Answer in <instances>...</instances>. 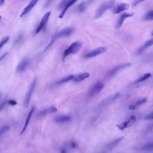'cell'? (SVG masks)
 <instances>
[{
  "instance_id": "f1b7e54d",
  "label": "cell",
  "mask_w": 153,
  "mask_h": 153,
  "mask_svg": "<svg viewBox=\"0 0 153 153\" xmlns=\"http://www.w3.org/2000/svg\"><path fill=\"white\" fill-rule=\"evenodd\" d=\"M70 0H63L62 2H61L60 5H59V8L60 9H61L64 8L65 5L67 4V3H68Z\"/></svg>"
},
{
  "instance_id": "9a60e30c",
  "label": "cell",
  "mask_w": 153,
  "mask_h": 153,
  "mask_svg": "<svg viewBox=\"0 0 153 153\" xmlns=\"http://www.w3.org/2000/svg\"><path fill=\"white\" fill-rule=\"evenodd\" d=\"M34 110H35L34 108H32L30 110L29 113L28 117H26V120L25 123L24 128H23L21 132L20 135H22L24 133V132H25L26 130V128H27L28 125L30 121V118L32 117V115L33 113L34 112Z\"/></svg>"
},
{
  "instance_id": "836d02e7",
  "label": "cell",
  "mask_w": 153,
  "mask_h": 153,
  "mask_svg": "<svg viewBox=\"0 0 153 153\" xmlns=\"http://www.w3.org/2000/svg\"><path fill=\"white\" fill-rule=\"evenodd\" d=\"M7 104V101H4L0 104V112L4 109V108L5 106Z\"/></svg>"
},
{
  "instance_id": "cb8c5ba5",
  "label": "cell",
  "mask_w": 153,
  "mask_h": 153,
  "mask_svg": "<svg viewBox=\"0 0 153 153\" xmlns=\"http://www.w3.org/2000/svg\"><path fill=\"white\" fill-rule=\"evenodd\" d=\"M142 150L146 151H150L153 150V142H149L146 145H144L142 147Z\"/></svg>"
},
{
  "instance_id": "74e56055",
  "label": "cell",
  "mask_w": 153,
  "mask_h": 153,
  "mask_svg": "<svg viewBox=\"0 0 153 153\" xmlns=\"http://www.w3.org/2000/svg\"><path fill=\"white\" fill-rule=\"evenodd\" d=\"M53 1H54V0H48L47 3H46V6H49V5L53 2Z\"/></svg>"
},
{
  "instance_id": "d4e9b609",
  "label": "cell",
  "mask_w": 153,
  "mask_h": 153,
  "mask_svg": "<svg viewBox=\"0 0 153 153\" xmlns=\"http://www.w3.org/2000/svg\"><path fill=\"white\" fill-rule=\"evenodd\" d=\"M147 99L146 98H142V99H140L139 100L137 101L133 105L135 106V108L136 109L137 107H138V106L145 104L147 102Z\"/></svg>"
},
{
  "instance_id": "7402d4cb",
  "label": "cell",
  "mask_w": 153,
  "mask_h": 153,
  "mask_svg": "<svg viewBox=\"0 0 153 153\" xmlns=\"http://www.w3.org/2000/svg\"><path fill=\"white\" fill-rule=\"evenodd\" d=\"M151 76V74L150 73H146V74H144L143 76H141V77L139 78L138 79H137L135 81V82H134V84H137V83H139V82H142L144 81L145 80L148 79L150 78Z\"/></svg>"
},
{
  "instance_id": "5bb4252c",
  "label": "cell",
  "mask_w": 153,
  "mask_h": 153,
  "mask_svg": "<svg viewBox=\"0 0 153 153\" xmlns=\"http://www.w3.org/2000/svg\"><path fill=\"white\" fill-rule=\"evenodd\" d=\"M78 0H70L68 3H67V4L65 5L64 8H63V10L61 12V13L59 16V18H62L64 17V15L66 13V11L69 9V7L70 6H72V5H73L75 2H77Z\"/></svg>"
},
{
  "instance_id": "d590c367",
  "label": "cell",
  "mask_w": 153,
  "mask_h": 153,
  "mask_svg": "<svg viewBox=\"0 0 153 153\" xmlns=\"http://www.w3.org/2000/svg\"><path fill=\"white\" fill-rule=\"evenodd\" d=\"M144 1H145V0H135V1L133 2L134 6H136V5L138 4V3L142 2Z\"/></svg>"
},
{
  "instance_id": "e0dca14e",
  "label": "cell",
  "mask_w": 153,
  "mask_h": 153,
  "mask_svg": "<svg viewBox=\"0 0 153 153\" xmlns=\"http://www.w3.org/2000/svg\"><path fill=\"white\" fill-rule=\"evenodd\" d=\"M71 120V117L69 116H66V115H62L59 116L55 118V121L58 123H66L67 122Z\"/></svg>"
},
{
  "instance_id": "4fadbf2b",
  "label": "cell",
  "mask_w": 153,
  "mask_h": 153,
  "mask_svg": "<svg viewBox=\"0 0 153 153\" xmlns=\"http://www.w3.org/2000/svg\"><path fill=\"white\" fill-rule=\"evenodd\" d=\"M57 109L54 106H50L49 108L47 109H44L41 111L40 112L38 113L37 116L39 117H42L45 116L46 115L48 114L54 113L57 112Z\"/></svg>"
},
{
  "instance_id": "ab89813d",
  "label": "cell",
  "mask_w": 153,
  "mask_h": 153,
  "mask_svg": "<svg viewBox=\"0 0 153 153\" xmlns=\"http://www.w3.org/2000/svg\"><path fill=\"white\" fill-rule=\"evenodd\" d=\"M5 2V0H0V6L3 5Z\"/></svg>"
},
{
  "instance_id": "30bf717a",
  "label": "cell",
  "mask_w": 153,
  "mask_h": 153,
  "mask_svg": "<svg viewBox=\"0 0 153 153\" xmlns=\"http://www.w3.org/2000/svg\"><path fill=\"white\" fill-rule=\"evenodd\" d=\"M134 15L133 13L127 12L121 15L120 18L118 20L117 22V25H116V28H121V26L123 25V22L124 21L128 18L131 17L133 16Z\"/></svg>"
},
{
  "instance_id": "e575fe53",
  "label": "cell",
  "mask_w": 153,
  "mask_h": 153,
  "mask_svg": "<svg viewBox=\"0 0 153 153\" xmlns=\"http://www.w3.org/2000/svg\"><path fill=\"white\" fill-rule=\"evenodd\" d=\"M8 54V53H5L4 54H3L1 57H0V62H1V61L3 59H4L6 56H7Z\"/></svg>"
},
{
  "instance_id": "ffe728a7",
  "label": "cell",
  "mask_w": 153,
  "mask_h": 153,
  "mask_svg": "<svg viewBox=\"0 0 153 153\" xmlns=\"http://www.w3.org/2000/svg\"><path fill=\"white\" fill-rule=\"evenodd\" d=\"M124 138V137H119L117 139H116V140H114L113 142L109 143L108 145H106V149H108V150H112L114 147H115L121 141L123 140Z\"/></svg>"
},
{
  "instance_id": "f546056e",
  "label": "cell",
  "mask_w": 153,
  "mask_h": 153,
  "mask_svg": "<svg viewBox=\"0 0 153 153\" xmlns=\"http://www.w3.org/2000/svg\"><path fill=\"white\" fill-rule=\"evenodd\" d=\"M69 147L72 149H76L77 147V144L73 141H71L69 143Z\"/></svg>"
},
{
  "instance_id": "2e32d148",
  "label": "cell",
  "mask_w": 153,
  "mask_h": 153,
  "mask_svg": "<svg viewBox=\"0 0 153 153\" xmlns=\"http://www.w3.org/2000/svg\"><path fill=\"white\" fill-rule=\"evenodd\" d=\"M152 45H153V38L147 41L146 42H145V44L138 49V50L137 51V54H141L142 52H144L145 50L147 49L148 47H150Z\"/></svg>"
},
{
  "instance_id": "603a6c76",
  "label": "cell",
  "mask_w": 153,
  "mask_h": 153,
  "mask_svg": "<svg viewBox=\"0 0 153 153\" xmlns=\"http://www.w3.org/2000/svg\"><path fill=\"white\" fill-rule=\"evenodd\" d=\"M144 20L146 21L153 20V10L148 11L144 17Z\"/></svg>"
},
{
  "instance_id": "7c38bea8",
  "label": "cell",
  "mask_w": 153,
  "mask_h": 153,
  "mask_svg": "<svg viewBox=\"0 0 153 153\" xmlns=\"http://www.w3.org/2000/svg\"><path fill=\"white\" fill-rule=\"evenodd\" d=\"M39 1V0H32L30 2L28 5L24 9L21 14L20 15V17H22L25 15H26V13L29 12L33 8V7L36 4L38 1Z\"/></svg>"
},
{
  "instance_id": "60d3db41",
  "label": "cell",
  "mask_w": 153,
  "mask_h": 153,
  "mask_svg": "<svg viewBox=\"0 0 153 153\" xmlns=\"http://www.w3.org/2000/svg\"><path fill=\"white\" fill-rule=\"evenodd\" d=\"M1 16H0V21H1Z\"/></svg>"
},
{
  "instance_id": "6da1fadb",
  "label": "cell",
  "mask_w": 153,
  "mask_h": 153,
  "mask_svg": "<svg viewBox=\"0 0 153 153\" xmlns=\"http://www.w3.org/2000/svg\"><path fill=\"white\" fill-rule=\"evenodd\" d=\"M82 46V44L79 41L75 42L71 44L70 46L64 51L63 53V58H65L70 54H74L78 52L81 49Z\"/></svg>"
},
{
  "instance_id": "52a82bcc",
  "label": "cell",
  "mask_w": 153,
  "mask_h": 153,
  "mask_svg": "<svg viewBox=\"0 0 153 153\" xmlns=\"http://www.w3.org/2000/svg\"><path fill=\"white\" fill-rule=\"evenodd\" d=\"M104 85L101 82H98L94 85L89 91L90 97H93L99 93L102 89L104 88Z\"/></svg>"
},
{
  "instance_id": "7a4b0ae2",
  "label": "cell",
  "mask_w": 153,
  "mask_h": 153,
  "mask_svg": "<svg viewBox=\"0 0 153 153\" xmlns=\"http://www.w3.org/2000/svg\"><path fill=\"white\" fill-rule=\"evenodd\" d=\"M114 4L115 1L114 0H111L108 2L104 3L98 9L94 16V18L97 19L100 17L106 10L113 8Z\"/></svg>"
},
{
  "instance_id": "8992f818",
  "label": "cell",
  "mask_w": 153,
  "mask_h": 153,
  "mask_svg": "<svg viewBox=\"0 0 153 153\" xmlns=\"http://www.w3.org/2000/svg\"><path fill=\"white\" fill-rule=\"evenodd\" d=\"M136 117L135 116H131L123 122L117 125V127L121 130H123L131 126L136 121Z\"/></svg>"
},
{
  "instance_id": "9c48e42d",
  "label": "cell",
  "mask_w": 153,
  "mask_h": 153,
  "mask_svg": "<svg viewBox=\"0 0 153 153\" xmlns=\"http://www.w3.org/2000/svg\"><path fill=\"white\" fill-rule=\"evenodd\" d=\"M50 14H51V12H50V11L44 14V15L43 16V18H42L41 20L39 26H38L36 30V33H39L41 30L43 29L44 26H45V25L48 22Z\"/></svg>"
},
{
  "instance_id": "277c9868",
  "label": "cell",
  "mask_w": 153,
  "mask_h": 153,
  "mask_svg": "<svg viewBox=\"0 0 153 153\" xmlns=\"http://www.w3.org/2000/svg\"><path fill=\"white\" fill-rule=\"evenodd\" d=\"M74 29L73 28H67L64 29L53 35L52 37V40L55 41L56 40L60 39L61 38L69 36L72 35Z\"/></svg>"
},
{
  "instance_id": "1f68e13d",
  "label": "cell",
  "mask_w": 153,
  "mask_h": 153,
  "mask_svg": "<svg viewBox=\"0 0 153 153\" xmlns=\"http://www.w3.org/2000/svg\"><path fill=\"white\" fill-rule=\"evenodd\" d=\"M7 104L11 106H15L17 104V102L16 101L13 100H10L7 101Z\"/></svg>"
},
{
  "instance_id": "ac0fdd59",
  "label": "cell",
  "mask_w": 153,
  "mask_h": 153,
  "mask_svg": "<svg viewBox=\"0 0 153 153\" xmlns=\"http://www.w3.org/2000/svg\"><path fill=\"white\" fill-rule=\"evenodd\" d=\"M29 63V60L28 59H25L22 62H21L17 67V71L18 72H22L24 71L28 67Z\"/></svg>"
},
{
  "instance_id": "b9f144b4",
  "label": "cell",
  "mask_w": 153,
  "mask_h": 153,
  "mask_svg": "<svg viewBox=\"0 0 153 153\" xmlns=\"http://www.w3.org/2000/svg\"><path fill=\"white\" fill-rule=\"evenodd\" d=\"M152 36H153V33L152 34Z\"/></svg>"
},
{
  "instance_id": "4316f807",
  "label": "cell",
  "mask_w": 153,
  "mask_h": 153,
  "mask_svg": "<svg viewBox=\"0 0 153 153\" xmlns=\"http://www.w3.org/2000/svg\"><path fill=\"white\" fill-rule=\"evenodd\" d=\"M9 129V127L8 125H4L2 126L0 128V133L2 135L3 133H4L5 132L8 131Z\"/></svg>"
},
{
  "instance_id": "3957f363",
  "label": "cell",
  "mask_w": 153,
  "mask_h": 153,
  "mask_svg": "<svg viewBox=\"0 0 153 153\" xmlns=\"http://www.w3.org/2000/svg\"><path fill=\"white\" fill-rule=\"evenodd\" d=\"M36 83L37 78H35V79H34L33 81L30 84L28 92L26 94V95L24 99V104L26 108H28L29 105L30 98H31L34 90H35Z\"/></svg>"
},
{
  "instance_id": "44dd1931",
  "label": "cell",
  "mask_w": 153,
  "mask_h": 153,
  "mask_svg": "<svg viewBox=\"0 0 153 153\" xmlns=\"http://www.w3.org/2000/svg\"><path fill=\"white\" fill-rule=\"evenodd\" d=\"M74 77H75V76L74 75H69V76H67L66 77L64 78H62V79H61L58 81L57 82H56V84H61L66 83V82L69 81L70 80L73 79Z\"/></svg>"
},
{
  "instance_id": "f35d334b",
  "label": "cell",
  "mask_w": 153,
  "mask_h": 153,
  "mask_svg": "<svg viewBox=\"0 0 153 153\" xmlns=\"http://www.w3.org/2000/svg\"><path fill=\"white\" fill-rule=\"evenodd\" d=\"M61 153H67V152L65 149H62L61 150Z\"/></svg>"
},
{
  "instance_id": "8d00e7d4",
  "label": "cell",
  "mask_w": 153,
  "mask_h": 153,
  "mask_svg": "<svg viewBox=\"0 0 153 153\" xmlns=\"http://www.w3.org/2000/svg\"><path fill=\"white\" fill-rule=\"evenodd\" d=\"M129 109L130 110H134L136 109V108L133 105H130L129 106Z\"/></svg>"
},
{
  "instance_id": "d6a6232c",
  "label": "cell",
  "mask_w": 153,
  "mask_h": 153,
  "mask_svg": "<svg viewBox=\"0 0 153 153\" xmlns=\"http://www.w3.org/2000/svg\"><path fill=\"white\" fill-rule=\"evenodd\" d=\"M152 119H153V113L148 115L145 118V120H150Z\"/></svg>"
},
{
  "instance_id": "ba28073f",
  "label": "cell",
  "mask_w": 153,
  "mask_h": 153,
  "mask_svg": "<svg viewBox=\"0 0 153 153\" xmlns=\"http://www.w3.org/2000/svg\"><path fill=\"white\" fill-rule=\"evenodd\" d=\"M106 48L105 47H101L96 48L95 49L90 51L89 53H87L84 56L85 58H92L94 57H96L98 55H100L106 51Z\"/></svg>"
},
{
  "instance_id": "5b68a950",
  "label": "cell",
  "mask_w": 153,
  "mask_h": 153,
  "mask_svg": "<svg viewBox=\"0 0 153 153\" xmlns=\"http://www.w3.org/2000/svg\"><path fill=\"white\" fill-rule=\"evenodd\" d=\"M131 64L130 63H123L118 65L112 69L109 72L106 74V77L108 79H110L113 78L116 75L119 71L125 68H127L131 65Z\"/></svg>"
},
{
  "instance_id": "8fae6325",
  "label": "cell",
  "mask_w": 153,
  "mask_h": 153,
  "mask_svg": "<svg viewBox=\"0 0 153 153\" xmlns=\"http://www.w3.org/2000/svg\"><path fill=\"white\" fill-rule=\"evenodd\" d=\"M129 8V5L127 3H119L113 9V13L115 14H118L125 10H127Z\"/></svg>"
},
{
  "instance_id": "d6986e66",
  "label": "cell",
  "mask_w": 153,
  "mask_h": 153,
  "mask_svg": "<svg viewBox=\"0 0 153 153\" xmlns=\"http://www.w3.org/2000/svg\"><path fill=\"white\" fill-rule=\"evenodd\" d=\"M89 73H81L76 76L73 78V82H79L82 81L83 80L88 78L89 77Z\"/></svg>"
},
{
  "instance_id": "83f0119b",
  "label": "cell",
  "mask_w": 153,
  "mask_h": 153,
  "mask_svg": "<svg viewBox=\"0 0 153 153\" xmlns=\"http://www.w3.org/2000/svg\"><path fill=\"white\" fill-rule=\"evenodd\" d=\"M9 36H6L0 42V49L2 48L5 44H6L7 42H8L9 40Z\"/></svg>"
},
{
  "instance_id": "484cf974",
  "label": "cell",
  "mask_w": 153,
  "mask_h": 153,
  "mask_svg": "<svg viewBox=\"0 0 153 153\" xmlns=\"http://www.w3.org/2000/svg\"><path fill=\"white\" fill-rule=\"evenodd\" d=\"M86 8L85 3H82L79 4L77 8V11L78 12H82Z\"/></svg>"
},
{
  "instance_id": "4dcf8cb0",
  "label": "cell",
  "mask_w": 153,
  "mask_h": 153,
  "mask_svg": "<svg viewBox=\"0 0 153 153\" xmlns=\"http://www.w3.org/2000/svg\"><path fill=\"white\" fill-rule=\"evenodd\" d=\"M23 38H24V36L23 35H20L19 36L18 38L16 40L15 42V44H19V43H20L22 41V40H23Z\"/></svg>"
}]
</instances>
